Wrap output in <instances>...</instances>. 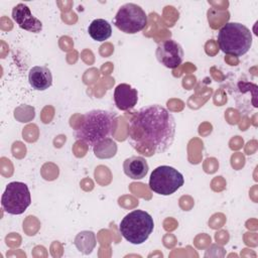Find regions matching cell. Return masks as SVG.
<instances>
[{
    "mask_svg": "<svg viewBox=\"0 0 258 258\" xmlns=\"http://www.w3.org/2000/svg\"><path fill=\"white\" fill-rule=\"evenodd\" d=\"M74 244L80 252L85 255H89L93 252L97 245L96 235L92 231H81L75 237Z\"/></svg>",
    "mask_w": 258,
    "mask_h": 258,
    "instance_id": "obj_14",
    "label": "cell"
},
{
    "mask_svg": "<svg viewBox=\"0 0 258 258\" xmlns=\"http://www.w3.org/2000/svg\"><path fill=\"white\" fill-rule=\"evenodd\" d=\"M155 55L157 60L164 67L175 69L181 64L184 52L177 41L169 38L158 43Z\"/></svg>",
    "mask_w": 258,
    "mask_h": 258,
    "instance_id": "obj_8",
    "label": "cell"
},
{
    "mask_svg": "<svg viewBox=\"0 0 258 258\" xmlns=\"http://www.w3.org/2000/svg\"><path fill=\"white\" fill-rule=\"evenodd\" d=\"M218 44L224 53L242 56L252 45V33L242 23L228 22L218 32Z\"/></svg>",
    "mask_w": 258,
    "mask_h": 258,
    "instance_id": "obj_3",
    "label": "cell"
},
{
    "mask_svg": "<svg viewBox=\"0 0 258 258\" xmlns=\"http://www.w3.org/2000/svg\"><path fill=\"white\" fill-rule=\"evenodd\" d=\"M184 183L183 175L174 167L168 165L157 166L150 174L149 188L161 196H170Z\"/></svg>",
    "mask_w": 258,
    "mask_h": 258,
    "instance_id": "obj_5",
    "label": "cell"
},
{
    "mask_svg": "<svg viewBox=\"0 0 258 258\" xmlns=\"http://www.w3.org/2000/svg\"><path fill=\"white\" fill-rule=\"evenodd\" d=\"M154 228L153 218L145 211L135 210L127 214L119 225V231L129 243L140 245L144 243Z\"/></svg>",
    "mask_w": 258,
    "mask_h": 258,
    "instance_id": "obj_4",
    "label": "cell"
},
{
    "mask_svg": "<svg viewBox=\"0 0 258 258\" xmlns=\"http://www.w3.org/2000/svg\"><path fill=\"white\" fill-rule=\"evenodd\" d=\"M115 26L124 33L135 34L147 25V15L137 4L126 3L122 5L114 17Z\"/></svg>",
    "mask_w": 258,
    "mask_h": 258,
    "instance_id": "obj_7",
    "label": "cell"
},
{
    "mask_svg": "<svg viewBox=\"0 0 258 258\" xmlns=\"http://www.w3.org/2000/svg\"><path fill=\"white\" fill-rule=\"evenodd\" d=\"M175 129L174 117L165 107L158 104L144 106L129 120L128 141L137 153L151 157L171 146Z\"/></svg>",
    "mask_w": 258,
    "mask_h": 258,
    "instance_id": "obj_1",
    "label": "cell"
},
{
    "mask_svg": "<svg viewBox=\"0 0 258 258\" xmlns=\"http://www.w3.org/2000/svg\"><path fill=\"white\" fill-rule=\"evenodd\" d=\"M93 151L95 156L98 158H101V159L111 158L115 156L117 152V143L112 138H107L97 143L93 147Z\"/></svg>",
    "mask_w": 258,
    "mask_h": 258,
    "instance_id": "obj_15",
    "label": "cell"
},
{
    "mask_svg": "<svg viewBox=\"0 0 258 258\" xmlns=\"http://www.w3.org/2000/svg\"><path fill=\"white\" fill-rule=\"evenodd\" d=\"M148 169V163L143 156H131L126 158L123 163L124 173L132 179H141L145 177Z\"/></svg>",
    "mask_w": 258,
    "mask_h": 258,
    "instance_id": "obj_12",
    "label": "cell"
},
{
    "mask_svg": "<svg viewBox=\"0 0 258 258\" xmlns=\"http://www.w3.org/2000/svg\"><path fill=\"white\" fill-rule=\"evenodd\" d=\"M116 107L121 111H128L138 102V92L128 84H119L114 91Z\"/></svg>",
    "mask_w": 258,
    "mask_h": 258,
    "instance_id": "obj_10",
    "label": "cell"
},
{
    "mask_svg": "<svg viewBox=\"0 0 258 258\" xmlns=\"http://www.w3.org/2000/svg\"><path fill=\"white\" fill-rule=\"evenodd\" d=\"M31 204V196L26 183L12 181L6 185L1 198L2 209L10 215H21Z\"/></svg>",
    "mask_w": 258,
    "mask_h": 258,
    "instance_id": "obj_6",
    "label": "cell"
},
{
    "mask_svg": "<svg viewBox=\"0 0 258 258\" xmlns=\"http://www.w3.org/2000/svg\"><path fill=\"white\" fill-rule=\"evenodd\" d=\"M89 35L96 41H105L112 35L111 24L102 18L94 19L88 26Z\"/></svg>",
    "mask_w": 258,
    "mask_h": 258,
    "instance_id": "obj_13",
    "label": "cell"
},
{
    "mask_svg": "<svg viewBox=\"0 0 258 258\" xmlns=\"http://www.w3.org/2000/svg\"><path fill=\"white\" fill-rule=\"evenodd\" d=\"M117 127V115L108 110L96 109L83 115L76 138L94 147L100 141L110 138Z\"/></svg>",
    "mask_w": 258,
    "mask_h": 258,
    "instance_id": "obj_2",
    "label": "cell"
},
{
    "mask_svg": "<svg viewBox=\"0 0 258 258\" xmlns=\"http://www.w3.org/2000/svg\"><path fill=\"white\" fill-rule=\"evenodd\" d=\"M12 19L24 30L38 33L42 30V22L36 18L24 3H18L12 9Z\"/></svg>",
    "mask_w": 258,
    "mask_h": 258,
    "instance_id": "obj_9",
    "label": "cell"
},
{
    "mask_svg": "<svg viewBox=\"0 0 258 258\" xmlns=\"http://www.w3.org/2000/svg\"><path fill=\"white\" fill-rule=\"evenodd\" d=\"M28 82L32 89L36 91H45L52 85V75L48 68L35 66L29 70Z\"/></svg>",
    "mask_w": 258,
    "mask_h": 258,
    "instance_id": "obj_11",
    "label": "cell"
}]
</instances>
